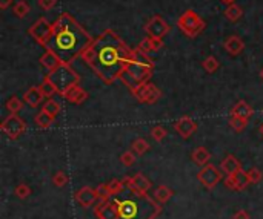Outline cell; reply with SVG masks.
<instances>
[{
	"label": "cell",
	"instance_id": "obj_1",
	"mask_svg": "<svg viewBox=\"0 0 263 219\" xmlns=\"http://www.w3.org/2000/svg\"><path fill=\"white\" fill-rule=\"evenodd\" d=\"M94 43V39L83 26L68 12H62L52 23V32L43 45L45 49L52 51L65 65H71L80 59L82 52Z\"/></svg>",
	"mask_w": 263,
	"mask_h": 219
},
{
	"label": "cell",
	"instance_id": "obj_2",
	"mask_svg": "<svg viewBox=\"0 0 263 219\" xmlns=\"http://www.w3.org/2000/svg\"><path fill=\"white\" fill-rule=\"evenodd\" d=\"M96 62L93 71L96 75L107 84L120 80L125 66L131 59L132 49L122 40L113 29H105L94 39Z\"/></svg>",
	"mask_w": 263,
	"mask_h": 219
},
{
	"label": "cell",
	"instance_id": "obj_3",
	"mask_svg": "<svg viewBox=\"0 0 263 219\" xmlns=\"http://www.w3.org/2000/svg\"><path fill=\"white\" fill-rule=\"evenodd\" d=\"M152 71H154V62L149 59V56H146V54L140 52L137 49H132L131 59L127 63L120 80L132 90L138 84L149 81Z\"/></svg>",
	"mask_w": 263,
	"mask_h": 219
},
{
	"label": "cell",
	"instance_id": "obj_4",
	"mask_svg": "<svg viewBox=\"0 0 263 219\" xmlns=\"http://www.w3.org/2000/svg\"><path fill=\"white\" fill-rule=\"evenodd\" d=\"M46 78L56 86L57 94L65 95L73 86H77L80 81V77L77 72L71 68V65L62 63L57 69L51 71L46 74Z\"/></svg>",
	"mask_w": 263,
	"mask_h": 219
},
{
	"label": "cell",
	"instance_id": "obj_5",
	"mask_svg": "<svg viewBox=\"0 0 263 219\" xmlns=\"http://www.w3.org/2000/svg\"><path fill=\"white\" fill-rule=\"evenodd\" d=\"M179 29L189 39H196L197 35H200L205 31V20L194 11V9H186L177 20Z\"/></svg>",
	"mask_w": 263,
	"mask_h": 219
},
{
	"label": "cell",
	"instance_id": "obj_6",
	"mask_svg": "<svg viewBox=\"0 0 263 219\" xmlns=\"http://www.w3.org/2000/svg\"><path fill=\"white\" fill-rule=\"evenodd\" d=\"M131 92L138 103H143V104H154L162 98V90H159V87L149 81L138 84Z\"/></svg>",
	"mask_w": 263,
	"mask_h": 219
},
{
	"label": "cell",
	"instance_id": "obj_7",
	"mask_svg": "<svg viewBox=\"0 0 263 219\" xmlns=\"http://www.w3.org/2000/svg\"><path fill=\"white\" fill-rule=\"evenodd\" d=\"M0 129H2L11 140H17L22 134H25L26 123L17 114H9V117H6L3 123L0 124Z\"/></svg>",
	"mask_w": 263,
	"mask_h": 219
},
{
	"label": "cell",
	"instance_id": "obj_8",
	"mask_svg": "<svg viewBox=\"0 0 263 219\" xmlns=\"http://www.w3.org/2000/svg\"><path fill=\"white\" fill-rule=\"evenodd\" d=\"M52 32V23H49L45 17H40V19H37L36 22H34L29 29H28V34L31 35V37L36 40L39 45H45L46 40L49 39V35Z\"/></svg>",
	"mask_w": 263,
	"mask_h": 219
},
{
	"label": "cell",
	"instance_id": "obj_9",
	"mask_svg": "<svg viewBox=\"0 0 263 219\" xmlns=\"http://www.w3.org/2000/svg\"><path fill=\"white\" fill-rule=\"evenodd\" d=\"M122 181H124V184L128 186V189H130L137 198H145L146 193H148V190H149V187H151L149 179H148L143 173H137V175H134V176H131V178L127 176V178H124Z\"/></svg>",
	"mask_w": 263,
	"mask_h": 219
},
{
	"label": "cell",
	"instance_id": "obj_10",
	"mask_svg": "<svg viewBox=\"0 0 263 219\" xmlns=\"http://www.w3.org/2000/svg\"><path fill=\"white\" fill-rule=\"evenodd\" d=\"M197 179L206 189H214L222 181V172L214 166V164H206L197 173Z\"/></svg>",
	"mask_w": 263,
	"mask_h": 219
},
{
	"label": "cell",
	"instance_id": "obj_11",
	"mask_svg": "<svg viewBox=\"0 0 263 219\" xmlns=\"http://www.w3.org/2000/svg\"><path fill=\"white\" fill-rule=\"evenodd\" d=\"M145 32L148 34V37L151 39H163L165 35L169 32V25L166 23V20L160 15H154L151 17V20L145 25Z\"/></svg>",
	"mask_w": 263,
	"mask_h": 219
},
{
	"label": "cell",
	"instance_id": "obj_12",
	"mask_svg": "<svg viewBox=\"0 0 263 219\" xmlns=\"http://www.w3.org/2000/svg\"><path fill=\"white\" fill-rule=\"evenodd\" d=\"M250 184L251 182L248 178V172H245V170H239L233 175H226V178H225V186L231 190H236V192L245 190Z\"/></svg>",
	"mask_w": 263,
	"mask_h": 219
},
{
	"label": "cell",
	"instance_id": "obj_13",
	"mask_svg": "<svg viewBox=\"0 0 263 219\" xmlns=\"http://www.w3.org/2000/svg\"><path fill=\"white\" fill-rule=\"evenodd\" d=\"M174 129L182 138H189L192 134L197 131V123L191 117H182L180 120L175 121Z\"/></svg>",
	"mask_w": 263,
	"mask_h": 219
},
{
	"label": "cell",
	"instance_id": "obj_14",
	"mask_svg": "<svg viewBox=\"0 0 263 219\" xmlns=\"http://www.w3.org/2000/svg\"><path fill=\"white\" fill-rule=\"evenodd\" d=\"M94 213L99 219H120L117 203H102L94 209Z\"/></svg>",
	"mask_w": 263,
	"mask_h": 219
},
{
	"label": "cell",
	"instance_id": "obj_15",
	"mask_svg": "<svg viewBox=\"0 0 263 219\" xmlns=\"http://www.w3.org/2000/svg\"><path fill=\"white\" fill-rule=\"evenodd\" d=\"M97 193L94 189L91 187H82L77 193H76V201L83 207V209H90L94 206V203L97 201Z\"/></svg>",
	"mask_w": 263,
	"mask_h": 219
},
{
	"label": "cell",
	"instance_id": "obj_16",
	"mask_svg": "<svg viewBox=\"0 0 263 219\" xmlns=\"http://www.w3.org/2000/svg\"><path fill=\"white\" fill-rule=\"evenodd\" d=\"M119 213L122 219H134L138 212V204L132 199H125V201H116Z\"/></svg>",
	"mask_w": 263,
	"mask_h": 219
},
{
	"label": "cell",
	"instance_id": "obj_17",
	"mask_svg": "<svg viewBox=\"0 0 263 219\" xmlns=\"http://www.w3.org/2000/svg\"><path fill=\"white\" fill-rule=\"evenodd\" d=\"M163 48V40L162 39H151V37H145L142 42H140L137 45V51L146 54V56H149V54L152 52H159L160 49Z\"/></svg>",
	"mask_w": 263,
	"mask_h": 219
},
{
	"label": "cell",
	"instance_id": "obj_18",
	"mask_svg": "<svg viewBox=\"0 0 263 219\" xmlns=\"http://www.w3.org/2000/svg\"><path fill=\"white\" fill-rule=\"evenodd\" d=\"M223 48L226 49V52L230 54V56L236 57L239 54H242V51L245 49V43L239 35H230V37L225 40Z\"/></svg>",
	"mask_w": 263,
	"mask_h": 219
},
{
	"label": "cell",
	"instance_id": "obj_19",
	"mask_svg": "<svg viewBox=\"0 0 263 219\" xmlns=\"http://www.w3.org/2000/svg\"><path fill=\"white\" fill-rule=\"evenodd\" d=\"M63 98H66V101H69L71 104H82L88 98V92L77 84V86H73L71 89H69L63 95Z\"/></svg>",
	"mask_w": 263,
	"mask_h": 219
},
{
	"label": "cell",
	"instance_id": "obj_20",
	"mask_svg": "<svg viewBox=\"0 0 263 219\" xmlns=\"http://www.w3.org/2000/svg\"><path fill=\"white\" fill-rule=\"evenodd\" d=\"M40 65H42L48 72H51V71L57 69V68L62 65V60H60L52 51H48V49H46L45 54L40 57Z\"/></svg>",
	"mask_w": 263,
	"mask_h": 219
},
{
	"label": "cell",
	"instance_id": "obj_21",
	"mask_svg": "<svg viewBox=\"0 0 263 219\" xmlns=\"http://www.w3.org/2000/svg\"><path fill=\"white\" fill-rule=\"evenodd\" d=\"M220 169L226 175H233V173L242 170V164H240V161L234 155H226V158L220 164Z\"/></svg>",
	"mask_w": 263,
	"mask_h": 219
},
{
	"label": "cell",
	"instance_id": "obj_22",
	"mask_svg": "<svg viewBox=\"0 0 263 219\" xmlns=\"http://www.w3.org/2000/svg\"><path fill=\"white\" fill-rule=\"evenodd\" d=\"M231 115H234V117H240V118H243V120L250 121V118L254 115V109H253L247 101L240 100V101L233 107Z\"/></svg>",
	"mask_w": 263,
	"mask_h": 219
},
{
	"label": "cell",
	"instance_id": "obj_23",
	"mask_svg": "<svg viewBox=\"0 0 263 219\" xmlns=\"http://www.w3.org/2000/svg\"><path fill=\"white\" fill-rule=\"evenodd\" d=\"M23 98H25V103L29 104L31 107H37V106L43 101L45 97L42 95L39 86H37V87H36V86H32V87H29V89L26 90V92H25Z\"/></svg>",
	"mask_w": 263,
	"mask_h": 219
},
{
	"label": "cell",
	"instance_id": "obj_24",
	"mask_svg": "<svg viewBox=\"0 0 263 219\" xmlns=\"http://www.w3.org/2000/svg\"><path fill=\"white\" fill-rule=\"evenodd\" d=\"M191 158H192V161L197 164V166L203 167L209 162V159H211V153L206 150V147H197L194 152H192Z\"/></svg>",
	"mask_w": 263,
	"mask_h": 219
},
{
	"label": "cell",
	"instance_id": "obj_25",
	"mask_svg": "<svg viewBox=\"0 0 263 219\" xmlns=\"http://www.w3.org/2000/svg\"><path fill=\"white\" fill-rule=\"evenodd\" d=\"M54 117H51L49 114H46L45 111H40L36 118H34V123H36L37 127H40V129H49V127L52 126V123H54Z\"/></svg>",
	"mask_w": 263,
	"mask_h": 219
},
{
	"label": "cell",
	"instance_id": "obj_26",
	"mask_svg": "<svg viewBox=\"0 0 263 219\" xmlns=\"http://www.w3.org/2000/svg\"><path fill=\"white\" fill-rule=\"evenodd\" d=\"M171 196H172V190L168 186H159L154 192V198H155V201L159 204L168 203V201L171 199Z\"/></svg>",
	"mask_w": 263,
	"mask_h": 219
},
{
	"label": "cell",
	"instance_id": "obj_27",
	"mask_svg": "<svg viewBox=\"0 0 263 219\" xmlns=\"http://www.w3.org/2000/svg\"><path fill=\"white\" fill-rule=\"evenodd\" d=\"M225 15H226V19L228 20H231V22H237L242 19V15H243V9L236 5V3H231V5H228L226 9H225Z\"/></svg>",
	"mask_w": 263,
	"mask_h": 219
},
{
	"label": "cell",
	"instance_id": "obj_28",
	"mask_svg": "<svg viewBox=\"0 0 263 219\" xmlns=\"http://www.w3.org/2000/svg\"><path fill=\"white\" fill-rule=\"evenodd\" d=\"M22 106H23L22 100L19 97H15V95L9 97L8 101L5 103V107H6V111L9 114H19L22 111Z\"/></svg>",
	"mask_w": 263,
	"mask_h": 219
},
{
	"label": "cell",
	"instance_id": "obj_29",
	"mask_svg": "<svg viewBox=\"0 0 263 219\" xmlns=\"http://www.w3.org/2000/svg\"><path fill=\"white\" fill-rule=\"evenodd\" d=\"M39 89H40V92H42V95L45 97V98H52V95L54 94H57V89H56V86L52 84L46 77L43 78V81L39 84Z\"/></svg>",
	"mask_w": 263,
	"mask_h": 219
},
{
	"label": "cell",
	"instance_id": "obj_30",
	"mask_svg": "<svg viewBox=\"0 0 263 219\" xmlns=\"http://www.w3.org/2000/svg\"><path fill=\"white\" fill-rule=\"evenodd\" d=\"M131 150L135 153V155H145L148 150H149V144H148V141L146 140H143V138H137L134 143H132V146H131Z\"/></svg>",
	"mask_w": 263,
	"mask_h": 219
},
{
	"label": "cell",
	"instance_id": "obj_31",
	"mask_svg": "<svg viewBox=\"0 0 263 219\" xmlns=\"http://www.w3.org/2000/svg\"><path fill=\"white\" fill-rule=\"evenodd\" d=\"M12 11L19 19H25V17L31 12V6L28 5V2H25V0H19V2L14 5Z\"/></svg>",
	"mask_w": 263,
	"mask_h": 219
},
{
	"label": "cell",
	"instance_id": "obj_32",
	"mask_svg": "<svg viewBox=\"0 0 263 219\" xmlns=\"http://www.w3.org/2000/svg\"><path fill=\"white\" fill-rule=\"evenodd\" d=\"M42 111H45L46 114H49L51 117L56 118V117L60 114V104H59L57 101H54L52 98H48L46 103H45L43 107H42Z\"/></svg>",
	"mask_w": 263,
	"mask_h": 219
},
{
	"label": "cell",
	"instance_id": "obj_33",
	"mask_svg": "<svg viewBox=\"0 0 263 219\" xmlns=\"http://www.w3.org/2000/svg\"><path fill=\"white\" fill-rule=\"evenodd\" d=\"M80 59H82L88 66H91V68H93L94 62H96V46H94V43H93L91 46H88V48L82 52Z\"/></svg>",
	"mask_w": 263,
	"mask_h": 219
},
{
	"label": "cell",
	"instance_id": "obj_34",
	"mask_svg": "<svg viewBox=\"0 0 263 219\" xmlns=\"http://www.w3.org/2000/svg\"><path fill=\"white\" fill-rule=\"evenodd\" d=\"M202 66H203V69L208 72V74H213V72H216V71L219 69L220 63H219V60H217L214 56H209V57H206V59L202 62Z\"/></svg>",
	"mask_w": 263,
	"mask_h": 219
},
{
	"label": "cell",
	"instance_id": "obj_35",
	"mask_svg": "<svg viewBox=\"0 0 263 219\" xmlns=\"http://www.w3.org/2000/svg\"><path fill=\"white\" fill-rule=\"evenodd\" d=\"M68 182H69V176L62 170H59V172H56L54 175H52V184H54L56 187H63V186L68 184Z\"/></svg>",
	"mask_w": 263,
	"mask_h": 219
},
{
	"label": "cell",
	"instance_id": "obj_36",
	"mask_svg": "<svg viewBox=\"0 0 263 219\" xmlns=\"http://www.w3.org/2000/svg\"><path fill=\"white\" fill-rule=\"evenodd\" d=\"M166 135H168V132H166V129H165L163 126H154L152 129H151V137L157 143L163 141L166 138Z\"/></svg>",
	"mask_w": 263,
	"mask_h": 219
},
{
	"label": "cell",
	"instance_id": "obj_37",
	"mask_svg": "<svg viewBox=\"0 0 263 219\" xmlns=\"http://www.w3.org/2000/svg\"><path fill=\"white\" fill-rule=\"evenodd\" d=\"M96 193H97V198L99 201H102V203H107V201L110 199V196H113L108 184H100L97 189H96Z\"/></svg>",
	"mask_w": 263,
	"mask_h": 219
},
{
	"label": "cell",
	"instance_id": "obj_38",
	"mask_svg": "<svg viewBox=\"0 0 263 219\" xmlns=\"http://www.w3.org/2000/svg\"><path fill=\"white\" fill-rule=\"evenodd\" d=\"M230 126L233 127V129H234L236 132H242V131H245V127L248 126V121H247V120H243V118H240V117H234V115H231Z\"/></svg>",
	"mask_w": 263,
	"mask_h": 219
},
{
	"label": "cell",
	"instance_id": "obj_39",
	"mask_svg": "<svg viewBox=\"0 0 263 219\" xmlns=\"http://www.w3.org/2000/svg\"><path fill=\"white\" fill-rule=\"evenodd\" d=\"M14 195L20 199H26L28 196H31V187L28 184H19L14 189Z\"/></svg>",
	"mask_w": 263,
	"mask_h": 219
},
{
	"label": "cell",
	"instance_id": "obj_40",
	"mask_svg": "<svg viewBox=\"0 0 263 219\" xmlns=\"http://www.w3.org/2000/svg\"><path fill=\"white\" fill-rule=\"evenodd\" d=\"M120 162L124 164V166H127V167L134 166V162H135V153H134L132 150L122 153V155H120Z\"/></svg>",
	"mask_w": 263,
	"mask_h": 219
},
{
	"label": "cell",
	"instance_id": "obj_41",
	"mask_svg": "<svg viewBox=\"0 0 263 219\" xmlns=\"http://www.w3.org/2000/svg\"><path fill=\"white\" fill-rule=\"evenodd\" d=\"M124 181H120V179H111V182H108V187L111 190L113 195H119L122 190H124Z\"/></svg>",
	"mask_w": 263,
	"mask_h": 219
},
{
	"label": "cell",
	"instance_id": "obj_42",
	"mask_svg": "<svg viewBox=\"0 0 263 219\" xmlns=\"http://www.w3.org/2000/svg\"><path fill=\"white\" fill-rule=\"evenodd\" d=\"M248 178H250L251 184H259V182L262 181V178H263V173L259 169L253 167V169L248 170Z\"/></svg>",
	"mask_w": 263,
	"mask_h": 219
},
{
	"label": "cell",
	"instance_id": "obj_43",
	"mask_svg": "<svg viewBox=\"0 0 263 219\" xmlns=\"http://www.w3.org/2000/svg\"><path fill=\"white\" fill-rule=\"evenodd\" d=\"M57 5V0H39V6L43 11H49Z\"/></svg>",
	"mask_w": 263,
	"mask_h": 219
},
{
	"label": "cell",
	"instance_id": "obj_44",
	"mask_svg": "<svg viewBox=\"0 0 263 219\" xmlns=\"http://www.w3.org/2000/svg\"><path fill=\"white\" fill-rule=\"evenodd\" d=\"M233 219H250V213H248L247 210L240 209V210H237V212L234 213Z\"/></svg>",
	"mask_w": 263,
	"mask_h": 219
},
{
	"label": "cell",
	"instance_id": "obj_45",
	"mask_svg": "<svg viewBox=\"0 0 263 219\" xmlns=\"http://www.w3.org/2000/svg\"><path fill=\"white\" fill-rule=\"evenodd\" d=\"M11 3H12V0H0V8L6 9V8H9Z\"/></svg>",
	"mask_w": 263,
	"mask_h": 219
},
{
	"label": "cell",
	"instance_id": "obj_46",
	"mask_svg": "<svg viewBox=\"0 0 263 219\" xmlns=\"http://www.w3.org/2000/svg\"><path fill=\"white\" fill-rule=\"evenodd\" d=\"M220 2H223V3H226V5H231V3L236 2V0H220Z\"/></svg>",
	"mask_w": 263,
	"mask_h": 219
},
{
	"label": "cell",
	"instance_id": "obj_47",
	"mask_svg": "<svg viewBox=\"0 0 263 219\" xmlns=\"http://www.w3.org/2000/svg\"><path fill=\"white\" fill-rule=\"evenodd\" d=\"M260 77H262V80H263V68H262V71H260Z\"/></svg>",
	"mask_w": 263,
	"mask_h": 219
},
{
	"label": "cell",
	"instance_id": "obj_48",
	"mask_svg": "<svg viewBox=\"0 0 263 219\" xmlns=\"http://www.w3.org/2000/svg\"><path fill=\"white\" fill-rule=\"evenodd\" d=\"M260 132H262V135H263V124L260 126Z\"/></svg>",
	"mask_w": 263,
	"mask_h": 219
}]
</instances>
